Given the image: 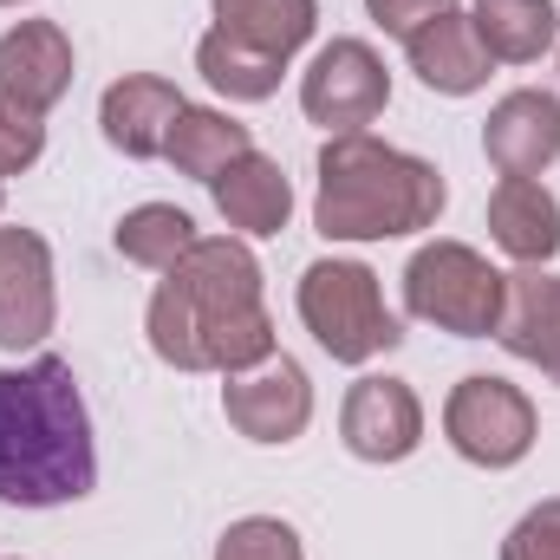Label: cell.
Returning a JSON list of instances; mask_svg holds the SVG:
<instances>
[{
	"label": "cell",
	"mask_w": 560,
	"mask_h": 560,
	"mask_svg": "<svg viewBox=\"0 0 560 560\" xmlns=\"http://www.w3.org/2000/svg\"><path fill=\"white\" fill-rule=\"evenodd\" d=\"M261 280L268 275L242 235H202L150 293L143 313L150 352L176 372H222V378L255 372L280 352Z\"/></svg>",
	"instance_id": "6da1fadb"
},
{
	"label": "cell",
	"mask_w": 560,
	"mask_h": 560,
	"mask_svg": "<svg viewBox=\"0 0 560 560\" xmlns=\"http://www.w3.org/2000/svg\"><path fill=\"white\" fill-rule=\"evenodd\" d=\"M98 489V436L79 372L59 352H33L0 372V502L66 509Z\"/></svg>",
	"instance_id": "7a4b0ae2"
},
{
	"label": "cell",
	"mask_w": 560,
	"mask_h": 560,
	"mask_svg": "<svg viewBox=\"0 0 560 560\" xmlns=\"http://www.w3.org/2000/svg\"><path fill=\"white\" fill-rule=\"evenodd\" d=\"M450 202V183L436 163H423L372 131L319 143V189H313V229L326 242H398L436 229Z\"/></svg>",
	"instance_id": "3957f363"
},
{
	"label": "cell",
	"mask_w": 560,
	"mask_h": 560,
	"mask_svg": "<svg viewBox=\"0 0 560 560\" xmlns=\"http://www.w3.org/2000/svg\"><path fill=\"white\" fill-rule=\"evenodd\" d=\"M293 306H300V326L313 332V346L332 365H372L378 352L405 346V319L385 306V280L352 255L306 261V275L293 287Z\"/></svg>",
	"instance_id": "277c9868"
},
{
	"label": "cell",
	"mask_w": 560,
	"mask_h": 560,
	"mask_svg": "<svg viewBox=\"0 0 560 560\" xmlns=\"http://www.w3.org/2000/svg\"><path fill=\"white\" fill-rule=\"evenodd\" d=\"M502 300H509V275L489 268V255H476L469 242H423L405 261V313L456 332V339H495L502 326Z\"/></svg>",
	"instance_id": "5b68a950"
},
{
	"label": "cell",
	"mask_w": 560,
	"mask_h": 560,
	"mask_svg": "<svg viewBox=\"0 0 560 560\" xmlns=\"http://www.w3.org/2000/svg\"><path fill=\"white\" fill-rule=\"evenodd\" d=\"M541 436V411L522 385L495 378V372H469L450 398H443V443L476 463V469H515L528 463Z\"/></svg>",
	"instance_id": "8992f818"
},
{
	"label": "cell",
	"mask_w": 560,
	"mask_h": 560,
	"mask_svg": "<svg viewBox=\"0 0 560 560\" xmlns=\"http://www.w3.org/2000/svg\"><path fill=\"white\" fill-rule=\"evenodd\" d=\"M385 105H392V72H385V59H378L372 39H352V33L346 39H326L313 52V66L300 72V112L326 138L365 131Z\"/></svg>",
	"instance_id": "52a82bcc"
},
{
	"label": "cell",
	"mask_w": 560,
	"mask_h": 560,
	"mask_svg": "<svg viewBox=\"0 0 560 560\" xmlns=\"http://www.w3.org/2000/svg\"><path fill=\"white\" fill-rule=\"evenodd\" d=\"M59 326V275L39 229H0V352H39Z\"/></svg>",
	"instance_id": "ba28073f"
},
{
	"label": "cell",
	"mask_w": 560,
	"mask_h": 560,
	"mask_svg": "<svg viewBox=\"0 0 560 560\" xmlns=\"http://www.w3.org/2000/svg\"><path fill=\"white\" fill-rule=\"evenodd\" d=\"M222 418L235 423V436H248V443H268V450L293 443L313 423V378H306V365L275 352L255 372L229 378L222 385Z\"/></svg>",
	"instance_id": "9c48e42d"
},
{
	"label": "cell",
	"mask_w": 560,
	"mask_h": 560,
	"mask_svg": "<svg viewBox=\"0 0 560 560\" xmlns=\"http://www.w3.org/2000/svg\"><path fill=\"white\" fill-rule=\"evenodd\" d=\"M339 443L359 456V463H405L418 456L423 443V405L405 378H385V372H365L346 405H339Z\"/></svg>",
	"instance_id": "30bf717a"
},
{
	"label": "cell",
	"mask_w": 560,
	"mask_h": 560,
	"mask_svg": "<svg viewBox=\"0 0 560 560\" xmlns=\"http://www.w3.org/2000/svg\"><path fill=\"white\" fill-rule=\"evenodd\" d=\"M482 156L495 176H541L560 163V98L541 85H522L489 105L482 118Z\"/></svg>",
	"instance_id": "8fae6325"
},
{
	"label": "cell",
	"mask_w": 560,
	"mask_h": 560,
	"mask_svg": "<svg viewBox=\"0 0 560 560\" xmlns=\"http://www.w3.org/2000/svg\"><path fill=\"white\" fill-rule=\"evenodd\" d=\"M183 105H189V98H183L170 79H156V72H125V79H112L105 98H98V131H105V143H112L118 156L150 163V156H163L170 125L183 118Z\"/></svg>",
	"instance_id": "7c38bea8"
},
{
	"label": "cell",
	"mask_w": 560,
	"mask_h": 560,
	"mask_svg": "<svg viewBox=\"0 0 560 560\" xmlns=\"http://www.w3.org/2000/svg\"><path fill=\"white\" fill-rule=\"evenodd\" d=\"M72 33L59 20H13L0 33V85L33 112H52L72 92Z\"/></svg>",
	"instance_id": "4fadbf2b"
},
{
	"label": "cell",
	"mask_w": 560,
	"mask_h": 560,
	"mask_svg": "<svg viewBox=\"0 0 560 560\" xmlns=\"http://www.w3.org/2000/svg\"><path fill=\"white\" fill-rule=\"evenodd\" d=\"M495 346L560 385V275H548V268H515L509 275Z\"/></svg>",
	"instance_id": "5bb4252c"
},
{
	"label": "cell",
	"mask_w": 560,
	"mask_h": 560,
	"mask_svg": "<svg viewBox=\"0 0 560 560\" xmlns=\"http://www.w3.org/2000/svg\"><path fill=\"white\" fill-rule=\"evenodd\" d=\"M489 242L522 261V268H548L560 255V202L541 176H502L489 189Z\"/></svg>",
	"instance_id": "9a60e30c"
},
{
	"label": "cell",
	"mask_w": 560,
	"mask_h": 560,
	"mask_svg": "<svg viewBox=\"0 0 560 560\" xmlns=\"http://www.w3.org/2000/svg\"><path fill=\"white\" fill-rule=\"evenodd\" d=\"M209 196H215L222 222H229L242 242H268V235H280V229L293 222V183H287V170H280L268 150L235 156V163L209 183Z\"/></svg>",
	"instance_id": "2e32d148"
},
{
	"label": "cell",
	"mask_w": 560,
	"mask_h": 560,
	"mask_svg": "<svg viewBox=\"0 0 560 560\" xmlns=\"http://www.w3.org/2000/svg\"><path fill=\"white\" fill-rule=\"evenodd\" d=\"M405 52H411V72L436 98H476L489 85V72H495V59L482 52V39H476L463 7H450L443 20H430L423 33H411Z\"/></svg>",
	"instance_id": "e0dca14e"
},
{
	"label": "cell",
	"mask_w": 560,
	"mask_h": 560,
	"mask_svg": "<svg viewBox=\"0 0 560 560\" xmlns=\"http://www.w3.org/2000/svg\"><path fill=\"white\" fill-rule=\"evenodd\" d=\"M469 26L495 66H535L560 46V13L555 0H476Z\"/></svg>",
	"instance_id": "ac0fdd59"
},
{
	"label": "cell",
	"mask_w": 560,
	"mask_h": 560,
	"mask_svg": "<svg viewBox=\"0 0 560 560\" xmlns=\"http://www.w3.org/2000/svg\"><path fill=\"white\" fill-rule=\"evenodd\" d=\"M255 150V131L215 105H183V118L170 125V143H163V163L176 176H196V183H215L235 156Z\"/></svg>",
	"instance_id": "d6986e66"
},
{
	"label": "cell",
	"mask_w": 560,
	"mask_h": 560,
	"mask_svg": "<svg viewBox=\"0 0 560 560\" xmlns=\"http://www.w3.org/2000/svg\"><path fill=\"white\" fill-rule=\"evenodd\" d=\"M209 13L229 39H242L268 59H293L319 26V0H209Z\"/></svg>",
	"instance_id": "ffe728a7"
},
{
	"label": "cell",
	"mask_w": 560,
	"mask_h": 560,
	"mask_svg": "<svg viewBox=\"0 0 560 560\" xmlns=\"http://www.w3.org/2000/svg\"><path fill=\"white\" fill-rule=\"evenodd\" d=\"M196 72H202V79H209V92H222L229 105H268V98L280 92L287 59H268V52H255V46L229 39L222 26H209V33L196 39Z\"/></svg>",
	"instance_id": "44dd1931"
},
{
	"label": "cell",
	"mask_w": 560,
	"mask_h": 560,
	"mask_svg": "<svg viewBox=\"0 0 560 560\" xmlns=\"http://www.w3.org/2000/svg\"><path fill=\"white\" fill-rule=\"evenodd\" d=\"M196 242H202V235H196V215L176 209V202H138V209L118 222V235H112V248H118L131 268H150V275H170Z\"/></svg>",
	"instance_id": "7402d4cb"
},
{
	"label": "cell",
	"mask_w": 560,
	"mask_h": 560,
	"mask_svg": "<svg viewBox=\"0 0 560 560\" xmlns=\"http://www.w3.org/2000/svg\"><path fill=\"white\" fill-rule=\"evenodd\" d=\"M215 560H306V548H300L293 522H280V515H242V522L222 528Z\"/></svg>",
	"instance_id": "603a6c76"
},
{
	"label": "cell",
	"mask_w": 560,
	"mask_h": 560,
	"mask_svg": "<svg viewBox=\"0 0 560 560\" xmlns=\"http://www.w3.org/2000/svg\"><path fill=\"white\" fill-rule=\"evenodd\" d=\"M39 156H46V112H33L26 98H13L0 85V183L26 176Z\"/></svg>",
	"instance_id": "cb8c5ba5"
},
{
	"label": "cell",
	"mask_w": 560,
	"mask_h": 560,
	"mask_svg": "<svg viewBox=\"0 0 560 560\" xmlns=\"http://www.w3.org/2000/svg\"><path fill=\"white\" fill-rule=\"evenodd\" d=\"M502 560H560V495L535 502V509L502 535Z\"/></svg>",
	"instance_id": "d4e9b609"
},
{
	"label": "cell",
	"mask_w": 560,
	"mask_h": 560,
	"mask_svg": "<svg viewBox=\"0 0 560 560\" xmlns=\"http://www.w3.org/2000/svg\"><path fill=\"white\" fill-rule=\"evenodd\" d=\"M456 0H365V13H372V26L378 33H392V39H411L423 33L430 20H443Z\"/></svg>",
	"instance_id": "484cf974"
},
{
	"label": "cell",
	"mask_w": 560,
	"mask_h": 560,
	"mask_svg": "<svg viewBox=\"0 0 560 560\" xmlns=\"http://www.w3.org/2000/svg\"><path fill=\"white\" fill-rule=\"evenodd\" d=\"M0 209H7V183H0Z\"/></svg>",
	"instance_id": "4316f807"
},
{
	"label": "cell",
	"mask_w": 560,
	"mask_h": 560,
	"mask_svg": "<svg viewBox=\"0 0 560 560\" xmlns=\"http://www.w3.org/2000/svg\"><path fill=\"white\" fill-rule=\"evenodd\" d=\"M0 7H26V0H0Z\"/></svg>",
	"instance_id": "83f0119b"
},
{
	"label": "cell",
	"mask_w": 560,
	"mask_h": 560,
	"mask_svg": "<svg viewBox=\"0 0 560 560\" xmlns=\"http://www.w3.org/2000/svg\"><path fill=\"white\" fill-rule=\"evenodd\" d=\"M0 560H20V555H0Z\"/></svg>",
	"instance_id": "f1b7e54d"
},
{
	"label": "cell",
	"mask_w": 560,
	"mask_h": 560,
	"mask_svg": "<svg viewBox=\"0 0 560 560\" xmlns=\"http://www.w3.org/2000/svg\"><path fill=\"white\" fill-rule=\"evenodd\" d=\"M555 52H560V46H555Z\"/></svg>",
	"instance_id": "f546056e"
}]
</instances>
